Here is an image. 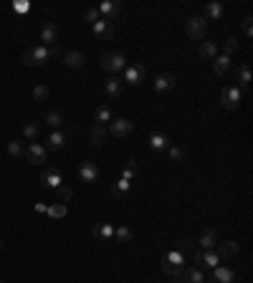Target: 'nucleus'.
<instances>
[{
  "instance_id": "nucleus-43",
  "label": "nucleus",
  "mask_w": 253,
  "mask_h": 283,
  "mask_svg": "<svg viewBox=\"0 0 253 283\" xmlns=\"http://www.w3.org/2000/svg\"><path fill=\"white\" fill-rule=\"evenodd\" d=\"M167 149H170V157H172V160H182V157H185V152L180 149V147H167Z\"/></svg>"
},
{
  "instance_id": "nucleus-20",
  "label": "nucleus",
  "mask_w": 253,
  "mask_h": 283,
  "mask_svg": "<svg viewBox=\"0 0 253 283\" xmlns=\"http://www.w3.org/2000/svg\"><path fill=\"white\" fill-rule=\"evenodd\" d=\"M213 71L218 76H225L230 71V56H215V61H213Z\"/></svg>"
},
{
  "instance_id": "nucleus-45",
  "label": "nucleus",
  "mask_w": 253,
  "mask_h": 283,
  "mask_svg": "<svg viewBox=\"0 0 253 283\" xmlns=\"http://www.w3.org/2000/svg\"><path fill=\"white\" fill-rule=\"evenodd\" d=\"M243 30H246V36L251 38V33H253V26H251V18H246V20H243Z\"/></svg>"
},
{
  "instance_id": "nucleus-34",
  "label": "nucleus",
  "mask_w": 253,
  "mask_h": 283,
  "mask_svg": "<svg viewBox=\"0 0 253 283\" xmlns=\"http://www.w3.org/2000/svg\"><path fill=\"white\" fill-rule=\"evenodd\" d=\"M127 190H129V179H124V177H122V179H119V182L112 187V195H114V197H124V195H127Z\"/></svg>"
},
{
  "instance_id": "nucleus-2",
  "label": "nucleus",
  "mask_w": 253,
  "mask_h": 283,
  "mask_svg": "<svg viewBox=\"0 0 253 283\" xmlns=\"http://www.w3.org/2000/svg\"><path fill=\"white\" fill-rule=\"evenodd\" d=\"M48 59H51V51L46 46H36V48H26L23 51V63L30 66V69L33 66H43Z\"/></svg>"
},
{
  "instance_id": "nucleus-47",
  "label": "nucleus",
  "mask_w": 253,
  "mask_h": 283,
  "mask_svg": "<svg viewBox=\"0 0 253 283\" xmlns=\"http://www.w3.org/2000/svg\"><path fill=\"white\" fill-rule=\"evenodd\" d=\"M127 169H129V172H134V169H137V160H129L127 162Z\"/></svg>"
},
{
  "instance_id": "nucleus-21",
  "label": "nucleus",
  "mask_w": 253,
  "mask_h": 283,
  "mask_svg": "<svg viewBox=\"0 0 253 283\" xmlns=\"http://www.w3.org/2000/svg\"><path fill=\"white\" fill-rule=\"evenodd\" d=\"M197 243H200V245L205 248V251H213V248L218 245V230H205V233L200 235V240H197Z\"/></svg>"
},
{
  "instance_id": "nucleus-9",
  "label": "nucleus",
  "mask_w": 253,
  "mask_h": 283,
  "mask_svg": "<svg viewBox=\"0 0 253 283\" xmlns=\"http://www.w3.org/2000/svg\"><path fill=\"white\" fill-rule=\"evenodd\" d=\"M178 84V78H175V74H170V71H164V74H160L157 78H155V91L157 94H164V91H170V89Z\"/></svg>"
},
{
  "instance_id": "nucleus-27",
  "label": "nucleus",
  "mask_w": 253,
  "mask_h": 283,
  "mask_svg": "<svg viewBox=\"0 0 253 283\" xmlns=\"http://www.w3.org/2000/svg\"><path fill=\"white\" fill-rule=\"evenodd\" d=\"M66 202H53V205H48V210H46V215H51V218H56V220H61V218H66Z\"/></svg>"
},
{
  "instance_id": "nucleus-5",
  "label": "nucleus",
  "mask_w": 253,
  "mask_h": 283,
  "mask_svg": "<svg viewBox=\"0 0 253 283\" xmlns=\"http://www.w3.org/2000/svg\"><path fill=\"white\" fill-rule=\"evenodd\" d=\"M79 179H81L84 185L96 182V179H99V167H96V162H91V160L81 162V167H79Z\"/></svg>"
},
{
  "instance_id": "nucleus-44",
  "label": "nucleus",
  "mask_w": 253,
  "mask_h": 283,
  "mask_svg": "<svg viewBox=\"0 0 253 283\" xmlns=\"http://www.w3.org/2000/svg\"><path fill=\"white\" fill-rule=\"evenodd\" d=\"M48 51H51V59H59V56H63V51L59 46H48Z\"/></svg>"
},
{
  "instance_id": "nucleus-22",
  "label": "nucleus",
  "mask_w": 253,
  "mask_h": 283,
  "mask_svg": "<svg viewBox=\"0 0 253 283\" xmlns=\"http://www.w3.org/2000/svg\"><path fill=\"white\" fill-rule=\"evenodd\" d=\"M182 266H175V263H170V260L167 258H162V273L164 276H170V278H180L182 276Z\"/></svg>"
},
{
  "instance_id": "nucleus-32",
  "label": "nucleus",
  "mask_w": 253,
  "mask_h": 283,
  "mask_svg": "<svg viewBox=\"0 0 253 283\" xmlns=\"http://www.w3.org/2000/svg\"><path fill=\"white\" fill-rule=\"evenodd\" d=\"M51 96V89L46 84H38V86H33V99L36 101H46Z\"/></svg>"
},
{
  "instance_id": "nucleus-50",
  "label": "nucleus",
  "mask_w": 253,
  "mask_h": 283,
  "mask_svg": "<svg viewBox=\"0 0 253 283\" xmlns=\"http://www.w3.org/2000/svg\"><path fill=\"white\" fill-rule=\"evenodd\" d=\"M205 283H218V281H215V278H210V281H205Z\"/></svg>"
},
{
  "instance_id": "nucleus-12",
  "label": "nucleus",
  "mask_w": 253,
  "mask_h": 283,
  "mask_svg": "<svg viewBox=\"0 0 253 283\" xmlns=\"http://www.w3.org/2000/svg\"><path fill=\"white\" fill-rule=\"evenodd\" d=\"M56 38H59V28L56 23H46L41 28V41H43V46H56Z\"/></svg>"
},
{
  "instance_id": "nucleus-13",
  "label": "nucleus",
  "mask_w": 253,
  "mask_h": 283,
  "mask_svg": "<svg viewBox=\"0 0 253 283\" xmlns=\"http://www.w3.org/2000/svg\"><path fill=\"white\" fill-rule=\"evenodd\" d=\"M195 260H197V266L215 268L218 263H221V255H218L215 251H205V253H195Z\"/></svg>"
},
{
  "instance_id": "nucleus-31",
  "label": "nucleus",
  "mask_w": 253,
  "mask_h": 283,
  "mask_svg": "<svg viewBox=\"0 0 253 283\" xmlns=\"http://www.w3.org/2000/svg\"><path fill=\"white\" fill-rule=\"evenodd\" d=\"M46 124H51V127H61L63 124V114L61 111H56V109H51V111H46Z\"/></svg>"
},
{
  "instance_id": "nucleus-48",
  "label": "nucleus",
  "mask_w": 253,
  "mask_h": 283,
  "mask_svg": "<svg viewBox=\"0 0 253 283\" xmlns=\"http://www.w3.org/2000/svg\"><path fill=\"white\" fill-rule=\"evenodd\" d=\"M48 205H43V202H36V212H46Z\"/></svg>"
},
{
  "instance_id": "nucleus-16",
  "label": "nucleus",
  "mask_w": 253,
  "mask_h": 283,
  "mask_svg": "<svg viewBox=\"0 0 253 283\" xmlns=\"http://www.w3.org/2000/svg\"><path fill=\"white\" fill-rule=\"evenodd\" d=\"M119 10H122V3H102L99 5V15H104V20H114V15L119 13Z\"/></svg>"
},
{
  "instance_id": "nucleus-26",
  "label": "nucleus",
  "mask_w": 253,
  "mask_h": 283,
  "mask_svg": "<svg viewBox=\"0 0 253 283\" xmlns=\"http://www.w3.org/2000/svg\"><path fill=\"white\" fill-rule=\"evenodd\" d=\"M236 78H238V84L243 86V89H248V84H251V69L246 63H240L238 69H236Z\"/></svg>"
},
{
  "instance_id": "nucleus-30",
  "label": "nucleus",
  "mask_w": 253,
  "mask_h": 283,
  "mask_svg": "<svg viewBox=\"0 0 253 283\" xmlns=\"http://www.w3.org/2000/svg\"><path fill=\"white\" fill-rule=\"evenodd\" d=\"M215 56H218V48H215V43H210V41L200 43V59H215Z\"/></svg>"
},
{
  "instance_id": "nucleus-3",
  "label": "nucleus",
  "mask_w": 253,
  "mask_h": 283,
  "mask_svg": "<svg viewBox=\"0 0 253 283\" xmlns=\"http://www.w3.org/2000/svg\"><path fill=\"white\" fill-rule=\"evenodd\" d=\"M185 33L193 38V41H203L205 33H208V20L203 15H195L188 20V26H185Z\"/></svg>"
},
{
  "instance_id": "nucleus-18",
  "label": "nucleus",
  "mask_w": 253,
  "mask_h": 283,
  "mask_svg": "<svg viewBox=\"0 0 253 283\" xmlns=\"http://www.w3.org/2000/svg\"><path fill=\"white\" fill-rule=\"evenodd\" d=\"M238 251H240V245L236 240H225V243H221V248H218V255L221 258H236Z\"/></svg>"
},
{
  "instance_id": "nucleus-7",
  "label": "nucleus",
  "mask_w": 253,
  "mask_h": 283,
  "mask_svg": "<svg viewBox=\"0 0 253 283\" xmlns=\"http://www.w3.org/2000/svg\"><path fill=\"white\" fill-rule=\"evenodd\" d=\"M132 127H134V124H132L127 117H119V119L109 121V132H112L114 137H127V134L132 132Z\"/></svg>"
},
{
  "instance_id": "nucleus-37",
  "label": "nucleus",
  "mask_w": 253,
  "mask_h": 283,
  "mask_svg": "<svg viewBox=\"0 0 253 283\" xmlns=\"http://www.w3.org/2000/svg\"><path fill=\"white\" fill-rule=\"evenodd\" d=\"M114 238L117 240H122V243H127V240H132V230L127 228V225H122V228L114 230Z\"/></svg>"
},
{
  "instance_id": "nucleus-40",
  "label": "nucleus",
  "mask_w": 253,
  "mask_h": 283,
  "mask_svg": "<svg viewBox=\"0 0 253 283\" xmlns=\"http://www.w3.org/2000/svg\"><path fill=\"white\" fill-rule=\"evenodd\" d=\"M99 18H102V15H99V8H89V10H86V13H84V20H86V23H96V20Z\"/></svg>"
},
{
  "instance_id": "nucleus-51",
  "label": "nucleus",
  "mask_w": 253,
  "mask_h": 283,
  "mask_svg": "<svg viewBox=\"0 0 253 283\" xmlns=\"http://www.w3.org/2000/svg\"><path fill=\"white\" fill-rule=\"evenodd\" d=\"M0 248H3V240H0Z\"/></svg>"
},
{
  "instance_id": "nucleus-49",
  "label": "nucleus",
  "mask_w": 253,
  "mask_h": 283,
  "mask_svg": "<svg viewBox=\"0 0 253 283\" xmlns=\"http://www.w3.org/2000/svg\"><path fill=\"white\" fill-rule=\"evenodd\" d=\"M172 283H182V281H180V278H172Z\"/></svg>"
},
{
  "instance_id": "nucleus-52",
  "label": "nucleus",
  "mask_w": 253,
  "mask_h": 283,
  "mask_svg": "<svg viewBox=\"0 0 253 283\" xmlns=\"http://www.w3.org/2000/svg\"><path fill=\"white\" fill-rule=\"evenodd\" d=\"M0 283H5V281H3V278H0Z\"/></svg>"
},
{
  "instance_id": "nucleus-33",
  "label": "nucleus",
  "mask_w": 253,
  "mask_h": 283,
  "mask_svg": "<svg viewBox=\"0 0 253 283\" xmlns=\"http://www.w3.org/2000/svg\"><path fill=\"white\" fill-rule=\"evenodd\" d=\"M94 119H96V124H102V127H104L106 121H112V111H109V106H99L96 114H94Z\"/></svg>"
},
{
  "instance_id": "nucleus-19",
  "label": "nucleus",
  "mask_w": 253,
  "mask_h": 283,
  "mask_svg": "<svg viewBox=\"0 0 253 283\" xmlns=\"http://www.w3.org/2000/svg\"><path fill=\"white\" fill-rule=\"evenodd\" d=\"M180 281L182 283H205V276L197 268H185L182 276H180Z\"/></svg>"
},
{
  "instance_id": "nucleus-28",
  "label": "nucleus",
  "mask_w": 253,
  "mask_h": 283,
  "mask_svg": "<svg viewBox=\"0 0 253 283\" xmlns=\"http://www.w3.org/2000/svg\"><path fill=\"white\" fill-rule=\"evenodd\" d=\"M149 147H152V149H167L170 139L164 137V134H152V137H149Z\"/></svg>"
},
{
  "instance_id": "nucleus-14",
  "label": "nucleus",
  "mask_w": 253,
  "mask_h": 283,
  "mask_svg": "<svg viewBox=\"0 0 253 283\" xmlns=\"http://www.w3.org/2000/svg\"><path fill=\"white\" fill-rule=\"evenodd\" d=\"M213 278H215L218 283H236V270H230L228 266H215Z\"/></svg>"
},
{
  "instance_id": "nucleus-41",
  "label": "nucleus",
  "mask_w": 253,
  "mask_h": 283,
  "mask_svg": "<svg viewBox=\"0 0 253 283\" xmlns=\"http://www.w3.org/2000/svg\"><path fill=\"white\" fill-rule=\"evenodd\" d=\"M56 192H59V202H69V200H71V195H74L71 187H66V185H61Z\"/></svg>"
},
{
  "instance_id": "nucleus-38",
  "label": "nucleus",
  "mask_w": 253,
  "mask_h": 283,
  "mask_svg": "<svg viewBox=\"0 0 253 283\" xmlns=\"http://www.w3.org/2000/svg\"><path fill=\"white\" fill-rule=\"evenodd\" d=\"M190 248H193V240H190V238H180V240H178V245H175V251L185 255V253L190 251Z\"/></svg>"
},
{
  "instance_id": "nucleus-6",
  "label": "nucleus",
  "mask_w": 253,
  "mask_h": 283,
  "mask_svg": "<svg viewBox=\"0 0 253 283\" xmlns=\"http://www.w3.org/2000/svg\"><path fill=\"white\" fill-rule=\"evenodd\" d=\"M221 104H223L225 109H238V104H240V89H238V86H228V89H223Z\"/></svg>"
},
{
  "instance_id": "nucleus-35",
  "label": "nucleus",
  "mask_w": 253,
  "mask_h": 283,
  "mask_svg": "<svg viewBox=\"0 0 253 283\" xmlns=\"http://www.w3.org/2000/svg\"><path fill=\"white\" fill-rule=\"evenodd\" d=\"M223 51H225L223 56H230V53H236V51H238V38H236V36H228V38L223 41Z\"/></svg>"
},
{
  "instance_id": "nucleus-1",
  "label": "nucleus",
  "mask_w": 253,
  "mask_h": 283,
  "mask_svg": "<svg viewBox=\"0 0 253 283\" xmlns=\"http://www.w3.org/2000/svg\"><path fill=\"white\" fill-rule=\"evenodd\" d=\"M102 69L117 76L122 69H127V59H124V53H119V51H109V53H104V56H102Z\"/></svg>"
},
{
  "instance_id": "nucleus-8",
  "label": "nucleus",
  "mask_w": 253,
  "mask_h": 283,
  "mask_svg": "<svg viewBox=\"0 0 253 283\" xmlns=\"http://www.w3.org/2000/svg\"><path fill=\"white\" fill-rule=\"evenodd\" d=\"M145 66H139V63H132V66H127V71H124V81L127 84H134V86H139L142 81H145Z\"/></svg>"
},
{
  "instance_id": "nucleus-17",
  "label": "nucleus",
  "mask_w": 253,
  "mask_h": 283,
  "mask_svg": "<svg viewBox=\"0 0 253 283\" xmlns=\"http://www.w3.org/2000/svg\"><path fill=\"white\" fill-rule=\"evenodd\" d=\"M63 63L69 66V69H81V66H84V53H81V51H69V53H63Z\"/></svg>"
},
{
  "instance_id": "nucleus-23",
  "label": "nucleus",
  "mask_w": 253,
  "mask_h": 283,
  "mask_svg": "<svg viewBox=\"0 0 253 283\" xmlns=\"http://www.w3.org/2000/svg\"><path fill=\"white\" fill-rule=\"evenodd\" d=\"M89 139H91V144H104V139H106V127H102V124H94V127L89 129Z\"/></svg>"
},
{
  "instance_id": "nucleus-42",
  "label": "nucleus",
  "mask_w": 253,
  "mask_h": 283,
  "mask_svg": "<svg viewBox=\"0 0 253 283\" xmlns=\"http://www.w3.org/2000/svg\"><path fill=\"white\" fill-rule=\"evenodd\" d=\"M164 258H167L170 263H175V266H182V263H185V255H182V253H178V251L167 253V255H164Z\"/></svg>"
},
{
  "instance_id": "nucleus-4",
  "label": "nucleus",
  "mask_w": 253,
  "mask_h": 283,
  "mask_svg": "<svg viewBox=\"0 0 253 283\" xmlns=\"http://www.w3.org/2000/svg\"><path fill=\"white\" fill-rule=\"evenodd\" d=\"M23 157H26L28 164H43L46 162V147H41L38 142H30L28 149L23 152Z\"/></svg>"
},
{
  "instance_id": "nucleus-10",
  "label": "nucleus",
  "mask_w": 253,
  "mask_h": 283,
  "mask_svg": "<svg viewBox=\"0 0 253 283\" xmlns=\"http://www.w3.org/2000/svg\"><path fill=\"white\" fill-rule=\"evenodd\" d=\"M94 36H96V38H104V41H109V38L114 36V23H112V20L99 18L96 23H94Z\"/></svg>"
},
{
  "instance_id": "nucleus-15",
  "label": "nucleus",
  "mask_w": 253,
  "mask_h": 283,
  "mask_svg": "<svg viewBox=\"0 0 253 283\" xmlns=\"http://www.w3.org/2000/svg\"><path fill=\"white\" fill-rule=\"evenodd\" d=\"M41 182L46 185V187L59 190L61 187V172H56V169H46V172L41 175Z\"/></svg>"
},
{
  "instance_id": "nucleus-36",
  "label": "nucleus",
  "mask_w": 253,
  "mask_h": 283,
  "mask_svg": "<svg viewBox=\"0 0 253 283\" xmlns=\"http://www.w3.org/2000/svg\"><path fill=\"white\" fill-rule=\"evenodd\" d=\"M23 137L26 139H36L38 137V124L36 121H30V124H26V127H23Z\"/></svg>"
},
{
  "instance_id": "nucleus-24",
  "label": "nucleus",
  "mask_w": 253,
  "mask_h": 283,
  "mask_svg": "<svg viewBox=\"0 0 253 283\" xmlns=\"http://www.w3.org/2000/svg\"><path fill=\"white\" fill-rule=\"evenodd\" d=\"M63 144H66V134L63 132H51L48 134V149H63Z\"/></svg>"
},
{
  "instance_id": "nucleus-29",
  "label": "nucleus",
  "mask_w": 253,
  "mask_h": 283,
  "mask_svg": "<svg viewBox=\"0 0 253 283\" xmlns=\"http://www.w3.org/2000/svg\"><path fill=\"white\" fill-rule=\"evenodd\" d=\"M221 15H223V5H221V3H208V5H205V20H208V18L218 20Z\"/></svg>"
},
{
  "instance_id": "nucleus-25",
  "label": "nucleus",
  "mask_w": 253,
  "mask_h": 283,
  "mask_svg": "<svg viewBox=\"0 0 253 283\" xmlns=\"http://www.w3.org/2000/svg\"><path fill=\"white\" fill-rule=\"evenodd\" d=\"M91 233H94V238H99V240H109V238H114V225L104 223V225H99V228H94Z\"/></svg>"
},
{
  "instance_id": "nucleus-46",
  "label": "nucleus",
  "mask_w": 253,
  "mask_h": 283,
  "mask_svg": "<svg viewBox=\"0 0 253 283\" xmlns=\"http://www.w3.org/2000/svg\"><path fill=\"white\" fill-rule=\"evenodd\" d=\"M13 10H18V13H26V10H28V3H13Z\"/></svg>"
},
{
  "instance_id": "nucleus-39",
  "label": "nucleus",
  "mask_w": 253,
  "mask_h": 283,
  "mask_svg": "<svg viewBox=\"0 0 253 283\" xmlns=\"http://www.w3.org/2000/svg\"><path fill=\"white\" fill-rule=\"evenodd\" d=\"M8 154L10 157H20V154H23V144H20V142H8Z\"/></svg>"
},
{
  "instance_id": "nucleus-11",
  "label": "nucleus",
  "mask_w": 253,
  "mask_h": 283,
  "mask_svg": "<svg viewBox=\"0 0 253 283\" xmlns=\"http://www.w3.org/2000/svg\"><path fill=\"white\" fill-rule=\"evenodd\" d=\"M122 89H124V81L119 76H109L106 81H104V94L109 99H117L119 94H122Z\"/></svg>"
}]
</instances>
